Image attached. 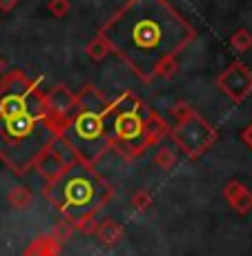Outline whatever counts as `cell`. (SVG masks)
<instances>
[{
    "label": "cell",
    "instance_id": "obj_9",
    "mask_svg": "<svg viewBox=\"0 0 252 256\" xmlns=\"http://www.w3.org/2000/svg\"><path fill=\"white\" fill-rule=\"evenodd\" d=\"M43 94H45L47 110L52 112L54 116L69 118V114L76 110V94L69 90L67 85H63V82H58V85H54L49 92H43Z\"/></svg>",
    "mask_w": 252,
    "mask_h": 256
},
{
    "label": "cell",
    "instance_id": "obj_22",
    "mask_svg": "<svg viewBox=\"0 0 252 256\" xmlns=\"http://www.w3.org/2000/svg\"><path fill=\"white\" fill-rule=\"evenodd\" d=\"M194 114H196V112L192 110V105H190V102H185V100H176L174 105L170 107V116L176 120V125H179V122H183V120H187V118L194 116Z\"/></svg>",
    "mask_w": 252,
    "mask_h": 256
},
{
    "label": "cell",
    "instance_id": "obj_7",
    "mask_svg": "<svg viewBox=\"0 0 252 256\" xmlns=\"http://www.w3.org/2000/svg\"><path fill=\"white\" fill-rule=\"evenodd\" d=\"M74 163H78L76 154H74V150L67 145V140L58 134V136H54V138L47 142L45 150L38 154L36 163H34V170H36L47 183H52V180L61 178Z\"/></svg>",
    "mask_w": 252,
    "mask_h": 256
},
{
    "label": "cell",
    "instance_id": "obj_11",
    "mask_svg": "<svg viewBox=\"0 0 252 256\" xmlns=\"http://www.w3.org/2000/svg\"><path fill=\"white\" fill-rule=\"evenodd\" d=\"M63 243L56 240L52 234H41L25 248L23 256H61Z\"/></svg>",
    "mask_w": 252,
    "mask_h": 256
},
{
    "label": "cell",
    "instance_id": "obj_3",
    "mask_svg": "<svg viewBox=\"0 0 252 256\" xmlns=\"http://www.w3.org/2000/svg\"><path fill=\"white\" fill-rule=\"evenodd\" d=\"M43 194L76 230V225L94 220L98 212L110 203L112 185L94 167L78 160L61 178L45 183Z\"/></svg>",
    "mask_w": 252,
    "mask_h": 256
},
{
    "label": "cell",
    "instance_id": "obj_1",
    "mask_svg": "<svg viewBox=\"0 0 252 256\" xmlns=\"http://www.w3.org/2000/svg\"><path fill=\"white\" fill-rule=\"evenodd\" d=\"M98 36L143 82H152L165 58L179 56L196 40V29L167 0H127Z\"/></svg>",
    "mask_w": 252,
    "mask_h": 256
},
{
    "label": "cell",
    "instance_id": "obj_14",
    "mask_svg": "<svg viewBox=\"0 0 252 256\" xmlns=\"http://www.w3.org/2000/svg\"><path fill=\"white\" fill-rule=\"evenodd\" d=\"M172 127L165 122V118H161L156 112H152L150 118H147V145L154 147L159 142L165 140V136H170Z\"/></svg>",
    "mask_w": 252,
    "mask_h": 256
},
{
    "label": "cell",
    "instance_id": "obj_23",
    "mask_svg": "<svg viewBox=\"0 0 252 256\" xmlns=\"http://www.w3.org/2000/svg\"><path fill=\"white\" fill-rule=\"evenodd\" d=\"M47 9L52 12L54 18H65L69 14V9H72V2L69 0H49Z\"/></svg>",
    "mask_w": 252,
    "mask_h": 256
},
{
    "label": "cell",
    "instance_id": "obj_10",
    "mask_svg": "<svg viewBox=\"0 0 252 256\" xmlns=\"http://www.w3.org/2000/svg\"><path fill=\"white\" fill-rule=\"evenodd\" d=\"M223 198L239 216H245L252 212V190L241 180L234 178L223 185Z\"/></svg>",
    "mask_w": 252,
    "mask_h": 256
},
{
    "label": "cell",
    "instance_id": "obj_21",
    "mask_svg": "<svg viewBox=\"0 0 252 256\" xmlns=\"http://www.w3.org/2000/svg\"><path fill=\"white\" fill-rule=\"evenodd\" d=\"M74 232H76V230H74V225L69 223L67 218L56 220V223H54V228H52V236L56 240H61V243H67V240L74 236Z\"/></svg>",
    "mask_w": 252,
    "mask_h": 256
},
{
    "label": "cell",
    "instance_id": "obj_26",
    "mask_svg": "<svg viewBox=\"0 0 252 256\" xmlns=\"http://www.w3.org/2000/svg\"><path fill=\"white\" fill-rule=\"evenodd\" d=\"M5 70H7V60H5V58L0 56V76L5 74Z\"/></svg>",
    "mask_w": 252,
    "mask_h": 256
},
{
    "label": "cell",
    "instance_id": "obj_15",
    "mask_svg": "<svg viewBox=\"0 0 252 256\" xmlns=\"http://www.w3.org/2000/svg\"><path fill=\"white\" fill-rule=\"evenodd\" d=\"M7 203L12 205L14 210H29L32 208V203H34V194H32V190L29 187H25V185H16L12 192L7 194Z\"/></svg>",
    "mask_w": 252,
    "mask_h": 256
},
{
    "label": "cell",
    "instance_id": "obj_6",
    "mask_svg": "<svg viewBox=\"0 0 252 256\" xmlns=\"http://www.w3.org/2000/svg\"><path fill=\"white\" fill-rule=\"evenodd\" d=\"M170 136H172V140H174V145L192 160L201 158L216 142V138H219L214 127L199 114H194L187 118V120L179 122L174 130H170Z\"/></svg>",
    "mask_w": 252,
    "mask_h": 256
},
{
    "label": "cell",
    "instance_id": "obj_12",
    "mask_svg": "<svg viewBox=\"0 0 252 256\" xmlns=\"http://www.w3.org/2000/svg\"><path fill=\"white\" fill-rule=\"evenodd\" d=\"M94 236H96L105 248H114L123 238V225L114 218H105V220H101V223H96Z\"/></svg>",
    "mask_w": 252,
    "mask_h": 256
},
{
    "label": "cell",
    "instance_id": "obj_24",
    "mask_svg": "<svg viewBox=\"0 0 252 256\" xmlns=\"http://www.w3.org/2000/svg\"><path fill=\"white\" fill-rule=\"evenodd\" d=\"M241 140H243L245 147H250V150H252V122L248 127H243V130H241Z\"/></svg>",
    "mask_w": 252,
    "mask_h": 256
},
{
    "label": "cell",
    "instance_id": "obj_2",
    "mask_svg": "<svg viewBox=\"0 0 252 256\" xmlns=\"http://www.w3.org/2000/svg\"><path fill=\"white\" fill-rule=\"evenodd\" d=\"M67 118L47 110L45 94L23 70H12L0 80V160L23 176L34 170L38 154L58 136Z\"/></svg>",
    "mask_w": 252,
    "mask_h": 256
},
{
    "label": "cell",
    "instance_id": "obj_25",
    "mask_svg": "<svg viewBox=\"0 0 252 256\" xmlns=\"http://www.w3.org/2000/svg\"><path fill=\"white\" fill-rule=\"evenodd\" d=\"M18 4V0H0V12H12Z\"/></svg>",
    "mask_w": 252,
    "mask_h": 256
},
{
    "label": "cell",
    "instance_id": "obj_20",
    "mask_svg": "<svg viewBox=\"0 0 252 256\" xmlns=\"http://www.w3.org/2000/svg\"><path fill=\"white\" fill-rule=\"evenodd\" d=\"M230 45L234 47L239 54L250 52L252 49V34L248 32V29H236V32L230 36Z\"/></svg>",
    "mask_w": 252,
    "mask_h": 256
},
{
    "label": "cell",
    "instance_id": "obj_4",
    "mask_svg": "<svg viewBox=\"0 0 252 256\" xmlns=\"http://www.w3.org/2000/svg\"><path fill=\"white\" fill-rule=\"evenodd\" d=\"M150 114L152 107L132 92H125L116 100H110L107 110L103 112V122H105L110 147L125 160H134L150 150V145H147V118Z\"/></svg>",
    "mask_w": 252,
    "mask_h": 256
},
{
    "label": "cell",
    "instance_id": "obj_8",
    "mask_svg": "<svg viewBox=\"0 0 252 256\" xmlns=\"http://www.w3.org/2000/svg\"><path fill=\"white\" fill-rule=\"evenodd\" d=\"M216 87L230 98L232 102H243L252 94V70L241 60H234L225 67L216 78Z\"/></svg>",
    "mask_w": 252,
    "mask_h": 256
},
{
    "label": "cell",
    "instance_id": "obj_13",
    "mask_svg": "<svg viewBox=\"0 0 252 256\" xmlns=\"http://www.w3.org/2000/svg\"><path fill=\"white\" fill-rule=\"evenodd\" d=\"M107 105H110V100H107V98L92 85H85L81 92L76 94V107H83V110L105 112Z\"/></svg>",
    "mask_w": 252,
    "mask_h": 256
},
{
    "label": "cell",
    "instance_id": "obj_17",
    "mask_svg": "<svg viewBox=\"0 0 252 256\" xmlns=\"http://www.w3.org/2000/svg\"><path fill=\"white\" fill-rule=\"evenodd\" d=\"M85 54H87V58L101 62V60H105V56L110 54V45L105 42V38H103V36H96V38H92V40L87 42Z\"/></svg>",
    "mask_w": 252,
    "mask_h": 256
},
{
    "label": "cell",
    "instance_id": "obj_5",
    "mask_svg": "<svg viewBox=\"0 0 252 256\" xmlns=\"http://www.w3.org/2000/svg\"><path fill=\"white\" fill-rule=\"evenodd\" d=\"M61 136L74 150L76 158L90 167H96L98 160L112 150L110 138H107V134H105L103 112L76 107V110L69 114Z\"/></svg>",
    "mask_w": 252,
    "mask_h": 256
},
{
    "label": "cell",
    "instance_id": "obj_19",
    "mask_svg": "<svg viewBox=\"0 0 252 256\" xmlns=\"http://www.w3.org/2000/svg\"><path fill=\"white\" fill-rule=\"evenodd\" d=\"M179 67H181V65H179V58H176V56L165 58V60H163L161 65L156 67L154 78H163V80H170V78H174V76H176Z\"/></svg>",
    "mask_w": 252,
    "mask_h": 256
},
{
    "label": "cell",
    "instance_id": "obj_18",
    "mask_svg": "<svg viewBox=\"0 0 252 256\" xmlns=\"http://www.w3.org/2000/svg\"><path fill=\"white\" fill-rule=\"evenodd\" d=\"M130 203H132V208H134L138 214H145V212L152 208V203H154V196H152L150 190H143L141 187V190H136L134 194H132Z\"/></svg>",
    "mask_w": 252,
    "mask_h": 256
},
{
    "label": "cell",
    "instance_id": "obj_16",
    "mask_svg": "<svg viewBox=\"0 0 252 256\" xmlns=\"http://www.w3.org/2000/svg\"><path fill=\"white\" fill-rule=\"evenodd\" d=\"M176 158H179V156H176V152L172 150V147H167L165 142H159V145H156L154 165L161 167L163 172H165V170H172V167L176 165Z\"/></svg>",
    "mask_w": 252,
    "mask_h": 256
}]
</instances>
